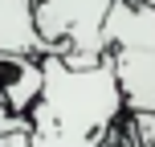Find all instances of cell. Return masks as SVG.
Wrapping results in <instances>:
<instances>
[{
  "label": "cell",
  "mask_w": 155,
  "mask_h": 147,
  "mask_svg": "<svg viewBox=\"0 0 155 147\" xmlns=\"http://www.w3.org/2000/svg\"><path fill=\"white\" fill-rule=\"evenodd\" d=\"M45 86L33 106V147H106L110 131L127 115L118 78L106 62L65 65L57 53L41 57Z\"/></svg>",
  "instance_id": "obj_1"
},
{
  "label": "cell",
  "mask_w": 155,
  "mask_h": 147,
  "mask_svg": "<svg viewBox=\"0 0 155 147\" xmlns=\"http://www.w3.org/2000/svg\"><path fill=\"white\" fill-rule=\"evenodd\" d=\"M102 37L106 65L118 78L127 115H155V8L114 0Z\"/></svg>",
  "instance_id": "obj_2"
},
{
  "label": "cell",
  "mask_w": 155,
  "mask_h": 147,
  "mask_svg": "<svg viewBox=\"0 0 155 147\" xmlns=\"http://www.w3.org/2000/svg\"><path fill=\"white\" fill-rule=\"evenodd\" d=\"M114 0H41L33 8L41 41L49 53H57L65 65H98L106 62V12Z\"/></svg>",
  "instance_id": "obj_3"
},
{
  "label": "cell",
  "mask_w": 155,
  "mask_h": 147,
  "mask_svg": "<svg viewBox=\"0 0 155 147\" xmlns=\"http://www.w3.org/2000/svg\"><path fill=\"white\" fill-rule=\"evenodd\" d=\"M45 86V65L41 57H25V53H0V102L8 115L29 119L33 106L41 98Z\"/></svg>",
  "instance_id": "obj_4"
},
{
  "label": "cell",
  "mask_w": 155,
  "mask_h": 147,
  "mask_svg": "<svg viewBox=\"0 0 155 147\" xmlns=\"http://www.w3.org/2000/svg\"><path fill=\"white\" fill-rule=\"evenodd\" d=\"M33 0H0V53L49 57V45L41 41L33 21Z\"/></svg>",
  "instance_id": "obj_5"
},
{
  "label": "cell",
  "mask_w": 155,
  "mask_h": 147,
  "mask_svg": "<svg viewBox=\"0 0 155 147\" xmlns=\"http://www.w3.org/2000/svg\"><path fill=\"white\" fill-rule=\"evenodd\" d=\"M131 127L139 135V147H155V115H131Z\"/></svg>",
  "instance_id": "obj_6"
},
{
  "label": "cell",
  "mask_w": 155,
  "mask_h": 147,
  "mask_svg": "<svg viewBox=\"0 0 155 147\" xmlns=\"http://www.w3.org/2000/svg\"><path fill=\"white\" fill-rule=\"evenodd\" d=\"M0 147H33V127H21V131H4V135H0Z\"/></svg>",
  "instance_id": "obj_7"
},
{
  "label": "cell",
  "mask_w": 155,
  "mask_h": 147,
  "mask_svg": "<svg viewBox=\"0 0 155 147\" xmlns=\"http://www.w3.org/2000/svg\"><path fill=\"white\" fill-rule=\"evenodd\" d=\"M21 127H33V123H29V119L8 115V110H4V102H0V135H4V131H21Z\"/></svg>",
  "instance_id": "obj_8"
},
{
  "label": "cell",
  "mask_w": 155,
  "mask_h": 147,
  "mask_svg": "<svg viewBox=\"0 0 155 147\" xmlns=\"http://www.w3.org/2000/svg\"><path fill=\"white\" fill-rule=\"evenodd\" d=\"M131 4H139V8H155V0H131Z\"/></svg>",
  "instance_id": "obj_9"
},
{
  "label": "cell",
  "mask_w": 155,
  "mask_h": 147,
  "mask_svg": "<svg viewBox=\"0 0 155 147\" xmlns=\"http://www.w3.org/2000/svg\"><path fill=\"white\" fill-rule=\"evenodd\" d=\"M33 4H41V0H33Z\"/></svg>",
  "instance_id": "obj_10"
}]
</instances>
